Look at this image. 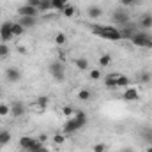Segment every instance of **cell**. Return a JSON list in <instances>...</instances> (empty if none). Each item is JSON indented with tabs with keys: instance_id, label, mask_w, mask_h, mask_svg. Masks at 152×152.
I'll use <instances>...</instances> for the list:
<instances>
[{
	"instance_id": "obj_1",
	"label": "cell",
	"mask_w": 152,
	"mask_h": 152,
	"mask_svg": "<svg viewBox=\"0 0 152 152\" xmlns=\"http://www.w3.org/2000/svg\"><path fill=\"white\" fill-rule=\"evenodd\" d=\"M87 122H88L87 113H85L83 110H75V115H73V117L66 118V122H64V126H62V133H64L66 136L75 134V133H78L80 129H83V127L87 126Z\"/></svg>"
},
{
	"instance_id": "obj_2",
	"label": "cell",
	"mask_w": 152,
	"mask_h": 152,
	"mask_svg": "<svg viewBox=\"0 0 152 152\" xmlns=\"http://www.w3.org/2000/svg\"><path fill=\"white\" fill-rule=\"evenodd\" d=\"M90 32L92 36L101 39H106V41H122L120 36V28H117L113 25H90Z\"/></svg>"
},
{
	"instance_id": "obj_3",
	"label": "cell",
	"mask_w": 152,
	"mask_h": 152,
	"mask_svg": "<svg viewBox=\"0 0 152 152\" xmlns=\"http://www.w3.org/2000/svg\"><path fill=\"white\" fill-rule=\"evenodd\" d=\"M104 87L112 88V90L127 88V87H131V80H129V76L122 75V73H110V75H104Z\"/></svg>"
},
{
	"instance_id": "obj_4",
	"label": "cell",
	"mask_w": 152,
	"mask_h": 152,
	"mask_svg": "<svg viewBox=\"0 0 152 152\" xmlns=\"http://www.w3.org/2000/svg\"><path fill=\"white\" fill-rule=\"evenodd\" d=\"M131 23V16L129 12L124 9V7H117L113 12H112V25L117 27V28H122L124 25Z\"/></svg>"
},
{
	"instance_id": "obj_5",
	"label": "cell",
	"mask_w": 152,
	"mask_h": 152,
	"mask_svg": "<svg viewBox=\"0 0 152 152\" xmlns=\"http://www.w3.org/2000/svg\"><path fill=\"white\" fill-rule=\"evenodd\" d=\"M18 145H20L21 151H25V152H37L44 143L39 138H34V136H21Z\"/></svg>"
},
{
	"instance_id": "obj_6",
	"label": "cell",
	"mask_w": 152,
	"mask_h": 152,
	"mask_svg": "<svg viewBox=\"0 0 152 152\" xmlns=\"http://www.w3.org/2000/svg\"><path fill=\"white\" fill-rule=\"evenodd\" d=\"M131 42H133L134 46H138V48H147V50H151L152 48V36L149 32H145V30H140L138 34H134V36L131 37Z\"/></svg>"
},
{
	"instance_id": "obj_7",
	"label": "cell",
	"mask_w": 152,
	"mask_h": 152,
	"mask_svg": "<svg viewBox=\"0 0 152 152\" xmlns=\"http://www.w3.org/2000/svg\"><path fill=\"white\" fill-rule=\"evenodd\" d=\"M48 71H50V75H51V78H53L55 81H64V80H66V69H64L62 60H53V62H50Z\"/></svg>"
},
{
	"instance_id": "obj_8",
	"label": "cell",
	"mask_w": 152,
	"mask_h": 152,
	"mask_svg": "<svg viewBox=\"0 0 152 152\" xmlns=\"http://www.w3.org/2000/svg\"><path fill=\"white\" fill-rule=\"evenodd\" d=\"M14 39V34H12V21H4L0 25V41L2 42H9Z\"/></svg>"
},
{
	"instance_id": "obj_9",
	"label": "cell",
	"mask_w": 152,
	"mask_h": 152,
	"mask_svg": "<svg viewBox=\"0 0 152 152\" xmlns=\"http://www.w3.org/2000/svg\"><path fill=\"white\" fill-rule=\"evenodd\" d=\"M140 32V27H138V23H127V25H124L122 28H120V36L122 39H127V41H131V37L134 36V34H138Z\"/></svg>"
},
{
	"instance_id": "obj_10",
	"label": "cell",
	"mask_w": 152,
	"mask_h": 152,
	"mask_svg": "<svg viewBox=\"0 0 152 152\" xmlns=\"http://www.w3.org/2000/svg\"><path fill=\"white\" fill-rule=\"evenodd\" d=\"M138 27H140V30H145V32H149L152 28V14L151 12H143V14H140V18H138Z\"/></svg>"
},
{
	"instance_id": "obj_11",
	"label": "cell",
	"mask_w": 152,
	"mask_h": 152,
	"mask_svg": "<svg viewBox=\"0 0 152 152\" xmlns=\"http://www.w3.org/2000/svg\"><path fill=\"white\" fill-rule=\"evenodd\" d=\"M16 12H18V16H20V18H27V16L37 18V9H36V7H32V5H27V4L20 5V7L16 9Z\"/></svg>"
},
{
	"instance_id": "obj_12",
	"label": "cell",
	"mask_w": 152,
	"mask_h": 152,
	"mask_svg": "<svg viewBox=\"0 0 152 152\" xmlns=\"http://www.w3.org/2000/svg\"><path fill=\"white\" fill-rule=\"evenodd\" d=\"M122 99L127 101V103L138 101V99H140V92H138V88H134V87H127V88H124V92H122Z\"/></svg>"
},
{
	"instance_id": "obj_13",
	"label": "cell",
	"mask_w": 152,
	"mask_h": 152,
	"mask_svg": "<svg viewBox=\"0 0 152 152\" xmlns=\"http://www.w3.org/2000/svg\"><path fill=\"white\" fill-rule=\"evenodd\" d=\"M21 71L18 69V67H7L5 69V80L9 81V83H18L20 80H21Z\"/></svg>"
},
{
	"instance_id": "obj_14",
	"label": "cell",
	"mask_w": 152,
	"mask_h": 152,
	"mask_svg": "<svg viewBox=\"0 0 152 152\" xmlns=\"http://www.w3.org/2000/svg\"><path fill=\"white\" fill-rule=\"evenodd\" d=\"M25 113H27V108H25V104H23L21 101L11 103V115H12L14 118H20V117H23Z\"/></svg>"
},
{
	"instance_id": "obj_15",
	"label": "cell",
	"mask_w": 152,
	"mask_h": 152,
	"mask_svg": "<svg viewBox=\"0 0 152 152\" xmlns=\"http://www.w3.org/2000/svg\"><path fill=\"white\" fill-rule=\"evenodd\" d=\"M18 23L27 30V28H34L37 25V18H32V16H27V18H20Z\"/></svg>"
},
{
	"instance_id": "obj_16",
	"label": "cell",
	"mask_w": 152,
	"mask_h": 152,
	"mask_svg": "<svg viewBox=\"0 0 152 152\" xmlns=\"http://www.w3.org/2000/svg\"><path fill=\"white\" fill-rule=\"evenodd\" d=\"M87 16H88L90 20H99V18L103 16V9L97 7V5H90V7L87 9Z\"/></svg>"
},
{
	"instance_id": "obj_17",
	"label": "cell",
	"mask_w": 152,
	"mask_h": 152,
	"mask_svg": "<svg viewBox=\"0 0 152 152\" xmlns=\"http://www.w3.org/2000/svg\"><path fill=\"white\" fill-rule=\"evenodd\" d=\"M78 99H80L81 103H87V101L92 99V92H90L88 88H80V90H78Z\"/></svg>"
},
{
	"instance_id": "obj_18",
	"label": "cell",
	"mask_w": 152,
	"mask_h": 152,
	"mask_svg": "<svg viewBox=\"0 0 152 152\" xmlns=\"http://www.w3.org/2000/svg\"><path fill=\"white\" fill-rule=\"evenodd\" d=\"M75 66H76V69H80V71H88V67H90L88 60H87V58H83V57L76 58V60H75Z\"/></svg>"
},
{
	"instance_id": "obj_19",
	"label": "cell",
	"mask_w": 152,
	"mask_h": 152,
	"mask_svg": "<svg viewBox=\"0 0 152 152\" xmlns=\"http://www.w3.org/2000/svg\"><path fill=\"white\" fill-rule=\"evenodd\" d=\"M69 4V0H51V9L53 11H58V12H62L64 11V7Z\"/></svg>"
},
{
	"instance_id": "obj_20",
	"label": "cell",
	"mask_w": 152,
	"mask_h": 152,
	"mask_svg": "<svg viewBox=\"0 0 152 152\" xmlns=\"http://www.w3.org/2000/svg\"><path fill=\"white\" fill-rule=\"evenodd\" d=\"M48 11H53L51 9V0H39L37 12H48Z\"/></svg>"
},
{
	"instance_id": "obj_21",
	"label": "cell",
	"mask_w": 152,
	"mask_h": 152,
	"mask_svg": "<svg viewBox=\"0 0 152 152\" xmlns=\"http://www.w3.org/2000/svg\"><path fill=\"white\" fill-rule=\"evenodd\" d=\"M48 104H50V97L48 96H39L37 99H36V106H37L39 110L48 108Z\"/></svg>"
},
{
	"instance_id": "obj_22",
	"label": "cell",
	"mask_w": 152,
	"mask_h": 152,
	"mask_svg": "<svg viewBox=\"0 0 152 152\" xmlns=\"http://www.w3.org/2000/svg\"><path fill=\"white\" fill-rule=\"evenodd\" d=\"M11 133L7 131V129H4V131H0V147H5V145H9V142H11Z\"/></svg>"
},
{
	"instance_id": "obj_23",
	"label": "cell",
	"mask_w": 152,
	"mask_h": 152,
	"mask_svg": "<svg viewBox=\"0 0 152 152\" xmlns=\"http://www.w3.org/2000/svg\"><path fill=\"white\" fill-rule=\"evenodd\" d=\"M75 14H76V7L71 5V4H67V5L64 7V11H62V16H64V18H73Z\"/></svg>"
},
{
	"instance_id": "obj_24",
	"label": "cell",
	"mask_w": 152,
	"mask_h": 152,
	"mask_svg": "<svg viewBox=\"0 0 152 152\" xmlns=\"http://www.w3.org/2000/svg\"><path fill=\"white\" fill-rule=\"evenodd\" d=\"M97 64H99L101 67H108V66L112 64V55H108V53L101 55V57H99V60H97Z\"/></svg>"
},
{
	"instance_id": "obj_25",
	"label": "cell",
	"mask_w": 152,
	"mask_h": 152,
	"mask_svg": "<svg viewBox=\"0 0 152 152\" xmlns=\"http://www.w3.org/2000/svg\"><path fill=\"white\" fill-rule=\"evenodd\" d=\"M51 140H53V143H55V145H58V147H60V145H64V143H66V134H64V133H55Z\"/></svg>"
},
{
	"instance_id": "obj_26",
	"label": "cell",
	"mask_w": 152,
	"mask_h": 152,
	"mask_svg": "<svg viewBox=\"0 0 152 152\" xmlns=\"http://www.w3.org/2000/svg\"><path fill=\"white\" fill-rule=\"evenodd\" d=\"M11 115V104L9 103H0V117L5 118Z\"/></svg>"
},
{
	"instance_id": "obj_27",
	"label": "cell",
	"mask_w": 152,
	"mask_h": 152,
	"mask_svg": "<svg viewBox=\"0 0 152 152\" xmlns=\"http://www.w3.org/2000/svg\"><path fill=\"white\" fill-rule=\"evenodd\" d=\"M66 41H67V36H66L64 32H57V34H55V44H57V46H64Z\"/></svg>"
},
{
	"instance_id": "obj_28",
	"label": "cell",
	"mask_w": 152,
	"mask_h": 152,
	"mask_svg": "<svg viewBox=\"0 0 152 152\" xmlns=\"http://www.w3.org/2000/svg\"><path fill=\"white\" fill-rule=\"evenodd\" d=\"M12 34H14V37H20V36L25 34V28L20 23H12Z\"/></svg>"
},
{
	"instance_id": "obj_29",
	"label": "cell",
	"mask_w": 152,
	"mask_h": 152,
	"mask_svg": "<svg viewBox=\"0 0 152 152\" xmlns=\"http://www.w3.org/2000/svg\"><path fill=\"white\" fill-rule=\"evenodd\" d=\"M101 78H103L101 69H90V80H92V81H99Z\"/></svg>"
},
{
	"instance_id": "obj_30",
	"label": "cell",
	"mask_w": 152,
	"mask_h": 152,
	"mask_svg": "<svg viewBox=\"0 0 152 152\" xmlns=\"http://www.w3.org/2000/svg\"><path fill=\"white\" fill-rule=\"evenodd\" d=\"M9 55V46L7 42H0V58H5Z\"/></svg>"
},
{
	"instance_id": "obj_31",
	"label": "cell",
	"mask_w": 152,
	"mask_h": 152,
	"mask_svg": "<svg viewBox=\"0 0 152 152\" xmlns=\"http://www.w3.org/2000/svg\"><path fill=\"white\" fill-rule=\"evenodd\" d=\"M62 115L69 118V117H73V115H75V110H73L71 106H64V108H62Z\"/></svg>"
},
{
	"instance_id": "obj_32",
	"label": "cell",
	"mask_w": 152,
	"mask_h": 152,
	"mask_svg": "<svg viewBox=\"0 0 152 152\" xmlns=\"http://www.w3.org/2000/svg\"><path fill=\"white\" fill-rule=\"evenodd\" d=\"M92 151L94 152H106V145H104V143H96V145L92 147Z\"/></svg>"
},
{
	"instance_id": "obj_33",
	"label": "cell",
	"mask_w": 152,
	"mask_h": 152,
	"mask_svg": "<svg viewBox=\"0 0 152 152\" xmlns=\"http://www.w3.org/2000/svg\"><path fill=\"white\" fill-rule=\"evenodd\" d=\"M138 2H142V0H120L122 5H133V4H138Z\"/></svg>"
},
{
	"instance_id": "obj_34",
	"label": "cell",
	"mask_w": 152,
	"mask_h": 152,
	"mask_svg": "<svg viewBox=\"0 0 152 152\" xmlns=\"http://www.w3.org/2000/svg\"><path fill=\"white\" fill-rule=\"evenodd\" d=\"M25 4H27V5H32V7H36V9H37V5H39V0H27Z\"/></svg>"
},
{
	"instance_id": "obj_35",
	"label": "cell",
	"mask_w": 152,
	"mask_h": 152,
	"mask_svg": "<svg viewBox=\"0 0 152 152\" xmlns=\"http://www.w3.org/2000/svg\"><path fill=\"white\" fill-rule=\"evenodd\" d=\"M142 78H140V80H142V81H149V80H151V75H149V73H142Z\"/></svg>"
},
{
	"instance_id": "obj_36",
	"label": "cell",
	"mask_w": 152,
	"mask_h": 152,
	"mask_svg": "<svg viewBox=\"0 0 152 152\" xmlns=\"http://www.w3.org/2000/svg\"><path fill=\"white\" fill-rule=\"evenodd\" d=\"M37 152H51V151H50V147H48V145H42Z\"/></svg>"
},
{
	"instance_id": "obj_37",
	"label": "cell",
	"mask_w": 152,
	"mask_h": 152,
	"mask_svg": "<svg viewBox=\"0 0 152 152\" xmlns=\"http://www.w3.org/2000/svg\"><path fill=\"white\" fill-rule=\"evenodd\" d=\"M18 53H27V48L25 46H18Z\"/></svg>"
},
{
	"instance_id": "obj_38",
	"label": "cell",
	"mask_w": 152,
	"mask_h": 152,
	"mask_svg": "<svg viewBox=\"0 0 152 152\" xmlns=\"http://www.w3.org/2000/svg\"><path fill=\"white\" fill-rule=\"evenodd\" d=\"M122 152H133V151H131V149H124Z\"/></svg>"
},
{
	"instance_id": "obj_39",
	"label": "cell",
	"mask_w": 152,
	"mask_h": 152,
	"mask_svg": "<svg viewBox=\"0 0 152 152\" xmlns=\"http://www.w3.org/2000/svg\"><path fill=\"white\" fill-rule=\"evenodd\" d=\"M147 152H152V147H149V149H147Z\"/></svg>"
},
{
	"instance_id": "obj_40",
	"label": "cell",
	"mask_w": 152,
	"mask_h": 152,
	"mask_svg": "<svg viewBox=\"0 0 152 152\" xmlns=\"http://www.w3.org/2000/svg\"><path fill=\"white\" fill-rule=\"evenodd\" d=\"M0 96H2V88H0Z\"/></svg>"
}]
</instances>
